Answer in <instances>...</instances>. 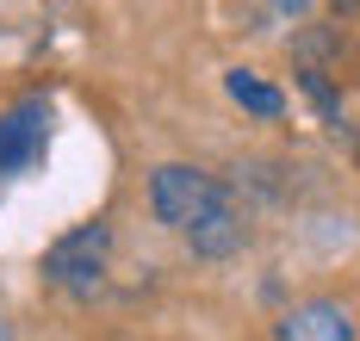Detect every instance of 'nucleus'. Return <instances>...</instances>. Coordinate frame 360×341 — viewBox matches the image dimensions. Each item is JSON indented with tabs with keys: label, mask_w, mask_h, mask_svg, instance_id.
Instances as JSON below:
<instances>
[{
	"label": "nucleus",
	"mask_w": 360,
	"mask_h": 341,
	"mask_svg": "<svg viewBox=\"0 0 360 341\" xmlns=\"http://www.w3.org/2000/svg\"><path fill=\"white\" fill-rule=\"evenodd\" d=\"M217 199H224V180H212V174L193 168V161H162V168L149 174V205H155V218L168 229H180V236L199 224Z\"/></svg>",
	"instance_id": "obj_1"
},
{
	"label": "nucleus",
	"mask_w": 360,
	"mask_h": 341,
	"mask_svg": "<svg viewBox=\"0 0 360 341\" xmlns=\"http://www.w3.org/2000/svg\"><path fill=\"white\" fill-rule=\"evenodd\" d=\"M106 255H112V224H75L69 236H56L44 248V279L63 286V292H94L100 273H106Z\"/></svg>",
	"instance_id": "obj_2"
},
{
	"label": "nucleus",
	"mask_w": 360,
	"mask_h": 341,
	"mask_svg": "<svg viewBox=\"0 0 360 341\" xmlns=\"http://www.w3.org/2000/svg\"><path fill=\"white\" fill-rule=\"evenodd\" d=\"M44 143H50V100H19L13 112H0V174L37 168Z\"/></svg>",
	"instance_id": "obj_3"
},
{
	"label": "nucleus",
	"mask_w": 360,
	"mask_h": 341,
	"mask_svg": "<svg viewBox=\"0 0 360 341\" xmlns=\"http://www.w3.org/2000/svg\"><path fill=\"white\" fill-rule=\"evenodd\" d=\"M280 341H354V310L342 298H304L292 304L286 316H280V329H274Z\"/></svg>",
	"instance_id": "obj_4"
},
{
	"label": "nucleus",
	"mask_w": 360,
	"mask_h": 341,
	"mask_svg": "<svg viewBox=\"0 0 360 341\" xmlns=\"http://www.w3.org/2000/svg\"><path fill=\"white\" fill-rule=\"evenodd\" d=\"M243 242H249V218L236 211V199H230V187H224V199H217L212 211L186 229V248H193V255H205V261H224V255H236Z\"/></svg>",
	"instance_id": "obj_5"
},
{
	"label": "nucleus",
	"mask_w": 360,
	"mask_h": 341,
	"mask_svg": "<svg viewBox=\"0 0 360 341\" xmlns=\"http://www.w3.org/2000/svg\"><path fill=\"white\" fill-rule=\"evenodd\" d=\"M224 87H230V100H236L243 112H255V118H280V112H286V93H280L274 81H261L255 69H230Z\"/></svg>",
	"instance_id": "obj_6"
},
{
	"label": "nucleus",
	"mask_w": 360,
	"mask_h": 341,
	"mask_svg": "<svg viewBox=\"0 0 360 341\" xmlns=\"http://www.w3.org/2000/svg\"><path fill=\"white\" fill-rule=\"evenodd\" d=\"M298 81H304V93H311V106H317V112H323L329 124H342V100H335V87H329V81L317 75V69H304Z\"/></svg>",
	"instance_id": "obj_7"
},
{
	"label": "nucleus",
	"mask_w": 360,
	"mask_h": 341,
	"mask_svg": "<svg viewBox=\"0 0 360 341\" xmlns=\"http://www.w3.org/2000/svg\"><path fill=\"white\" fill-rule=\"evenodd\" d=\"M0 341H13V323H6V316H0Z\"/></svg>",
	"instance_id": "obj_8"
}]
</instances>
